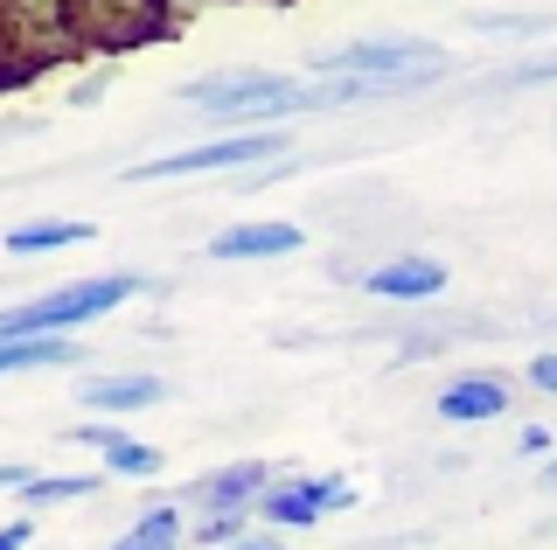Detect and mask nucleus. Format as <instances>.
<instances>
[{"label": "nucleus", "mask_w": 557, "mask_h": 550, "mask_svg": "<svg viewBox=\"0 0 557 550\" xmlns=\"http://www.w3.org/2000/svg\"><path fill=\"white\" fill-rule=\"evenodd\" d=\"M147 293V279L139 272H98V279H70L57 293L28 300V307H8L0 314V341H42V335H77L91 328V321L119 314L126 300Z\"/></svg>", "instance_id": "obj_1"}, {"label": "nucleus", "mask_w": 557, "mask_h": 550, "mask_svg": "<svg viewBox=\"0 0 557 550\" xmlns=\"http://www.w3.org/2000/svg\"><path fill=\"white\" fill-rule=\"evenodd\" d=\"M293 140L286 133H223V140H202V147H174V153H153L139 161L126 182H188V175H237V167H265L278 161Z\"/></svg>", "instance_id": "obj_2"}, {"label": "nucleus", "mask_w": 557, "mask_h": 550, "mask_svg": "<svg viewBox=\"0 0 557 550\" xmlns=\"http://www.w3.org/2000/svg\"><path fill=\"white\" fill-rule=\"evenodd\" d=\"M446 42L432 36H362L335 49V57H321L327 77H370V84H397V77H440L446 71Z\"/></svg>", "instance_id": "obj_3"}, {"label": "nucleus", "mask_w": 557, "mask_h": 550, "mask_svg": "<svg viewBox=\"0 0 557 550\" xmlns=\"http://www.w3.org/2000/svg\"><path fill=\"white\" fill-rule=\"evenodd\" d=\"M335 509H356V488H348L342 474L272 480V488L258 495V515H265L272 529H307V523H321V515H335Z\"/></svg>", "instance_id": "obj_4"}, {"label": "nucleus", "mask_w": 557, "mask_h": 550, "mask_svg": "<svg viewBox=\"0 0 557 550\" xmlns=\"http://www.w3.org/2000/svg\"><path fill=\"white\" fill-rule=\"evenodd\" d=\"M307 251V230L300 223H231L202 245V258H223V265H244V258H293Z\"/></svg>", "instance_id": "obj_5"}, {"label": "nucleus", "mask_w": 557, "mask_h": 550, "mask_svg": "<svg viewBox=\"0 0 557 550\" xmlns=\"http://www.w3.org/2000/svg\"><path fill=\"white\" fill-rule=\"evenodd\" d=\"M265 488H272V467H265V460H231V467L202 474L188 495H196V502H202L209 515H251Z\"/></svg>", "instance_id": "obj_6"}, {"label": "nucleus", "mask_w": 557, "mask_h": 550, "mask_svg": "<svg viewBox=\"0 0 557 550\" xmlns=\"http://www.w3.org/2000/svg\"><path fill=\"white\" fill-rule=\"evenodd\" d=\"M362 286H370L376 300H440L446 293V258H418V251L383 258V265H370Z\"/></svg>", "instance_id": "obj_7"}, {"label": "nucleus", "mask_w": 557, "mask_h": 550, "mask_svg": "<svg viewBox=\"0 0 557 550\" xmlns=\"http://www.w3.org/2000/svg\"><path fill=\"white\" fill-rule=\"evenodd\" d=\"M70 439L91 446V453H104V467H112L119 480H147V474H161V453H153V446H139L126 425H70Z\"/></svg>", "instance_id": "obj_8"}, {"label": "nucleus", "mask_w": 557, "mask_h": 550, "mask_svg": "<svg viewBox=\"0 0 557 550\" xmlns=\"http://www.w3.org/2000/svg\"><path fill=\"white\" fill-rule=\"evenodd\" d=\"M509 411V384L502 376H460V384L440 390V418L446 425H487Z\"/></svg>", "instance_id": "obj_9"}, {"label": "nucleus", "mask_w": 557, "mask_h": 550, "mask_svg": "<svg viewBox=\"0 0 557 550\" xmlns=\"http://www.w3.org/2000/svg\"><path fill=\"white\" fill-rule=\"evenodd\" d=\"M161 398H168L161 376H84V404L91 411H147Z\"/></svg>", "instance_id": "obj_10"}, {"label": "nucleus", "mask_w": 557, "mask_h": 550, "mask_svg": "<svg viewBox=\"0 0 557 550\" xmlns=\"http://www.w3.org/2000/svg\"><path fill=\"white\" fill-rule=\"evenodd\" d=\"M91 223L77 216H42V223H22V230H8V251L28 258V251H70V245H91Z\"/></svg>", "instance_id": "obj_11"}, {"label": "nucleus", "mask_w": 557, "mask_h": 550, "mask_svg": "<svg viewBox=\"0 0 557 550\" xmlns=\"http://www.w3.org/2000/svg\"><path fill=\"white\" fill-rule=\"evenodd\" d=\"M49 363H77V341L70 335H42V341H0V376L14 370H49Z\"/></svg>", "instance_id": "obj_12"}, {"label": "nucleus", "mask_w": 557, "mask_h": 550, "mask_svg": "<svg viewBox=\"0 0 557 550\" xmlns=\"http://www.w3.org/2000/svg\"><path fill=\"white\" fill-rule=\"evenodd\" d=\"M182 537H188V529H182V515H174V509H147L112 550H182Z\"/></svg>", "instance_id": "obj_13"}, {"label": "nucleus", "mask_w": 557, "mask_h": 550, "mask_svg": "<svg viewBox=\"0 0 557 550\" xmlns=\"http://www.w3.org/2000/svg\"><path fill=\"white\" fill-rule=\"evenodd\" d=\"M84 495H98V474H35L22 488L28 509H57V502H84Z\"/></svg>", "instance_id": "obj_14"}, {"label": "nucleus", "mask_w": 557, "mask_h": 550, "mask_svg": "<svg viewBox=\"0 0 557 550\" xmlns=\"http://www.w3.org/2000/svg\"><path fill=\"white\" fill-rule=\"evenodd\" d=\"M244 523H251V515H202L188 537L209 543V550H231V543H244Z\"/></svg>", "instance_id": "obj_15"}, {"label": "nucleus", "mask_w": 557, "mask_h": 550, "mask_svg": "<svg viewBox=\"0 0 557 550\" xmlns=\"http://www.w3.org/2000/svg\"><path fill=\"white\" fill-rule=\"evenodd\" d=\"M557 77V49L544 63H522V71H509V77H495V91H516V84H550Z\"/></svg>", "instance_id": "obj_16"}, {"label": "nucleus", "mask_w": 557, "mask_h": 550, "mask_svg": "<svg viewBox=\"0 0 557 550\" xmlns=\"http://www.w3.org/2000/svg\"><path fill=\"white\" fill-rule=\"evenodd\" d=\"M474 28H557V14H474Z\"/></svg>", "instance_id": "obj_17"}, {"label": "nucleus", "mask_w": 557, "mask_h": 550, "mask_svg": "<svg viewBox=\"0 0 557 550\" xmlns=\"http://www.w3.org/2000/svg\"><path fill=\"white\" fill-rule=\"evenodd\" d=\"M530 390H544V398H557V349L530 355Z\"/></svg>", "instance_id": "obj_18"}, {"label": "nucleus", "mask_w": 557, "mask_h": 550, "mask_svg": "<svg viewBox=\"0 0 557 550\" xmlns=\"http://www.w3.org/2000/svg\"><path fill=\"white\" fill-rule=\"evenodd\" d=\"M28 480H35V467H28V460H0V488H14V495H22Z\"/></svg>", "instance_id": "obj_19"}, {"label": "nucleus", "mask_w": 557, "mask_h": 550, "mask_svg": "<svg viewBox=\"0 0 557 550\" xmlns=\"http://www.w3.org/2000/svg\"><path fill=\"white\" fill-rule=\"evenodd\" d=\"M28 537H35L28 515H22V523H0V550H28Z\"/></svg>", "instance_id": "obj_20"}, {"label": "nucleus", "mask_w": 557, "mask_h": 550, "mask_svg": "<svg viewBox=\"0 0 557 550\" xmlns=\"http://www.w3.org/2000/svg\"><path fill=\"white\" fill-rule=\"evenodd\" d=\"M522 453H557V439H550V425H530V433H522Z\"/></svg>", "instance_id": "obj_21"}, {"label": "nucleus", "mask_w": 557, "mask_h": 550, "mask_svg": "<svg viewBox=\"0 0 557 550\" xmlns=\"http://www.w3.org/2000/svg\"><path fill=\"white\" fill-rule=\"evenodd\" d=\"M231 550H286V537H244V543H231Z\"/></svg>", "instance_id": "obj_22"}, {"label": "nucleus", "mask_w": 557, "mask_h": 550, "mask_svg": "<svg viewBox=\"0 0 557 550\" xmlns=\"http://www.w3.org/2000/svg\"><path fill=\"white\" fill-rule=\"evenodd\" d=\"M536 488H557V453L544 460V474H536Z\"/></svg>", "instance_id": "obj_23"}]
</instances>
